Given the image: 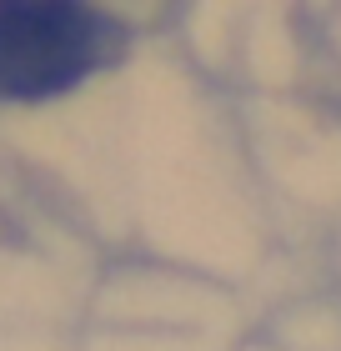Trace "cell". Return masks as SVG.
Returning <instances> with one entry per match:
<instances>
[{
	"instance_id": "obj_1",
	"label": "cell",
	"mask_w": 341,
	"mask_h": 351,
	"mask_svg": "<svg viewBox=\"0 0 341 351\" xmlns=\"http://www.w3.org/2000/svg\"><path fill=\"white\" fill-rule=\"evenodd\" d=\"M126 25L75 0H0V95L45 101L126 56Z\"/></svg>"
}]
</instances>
